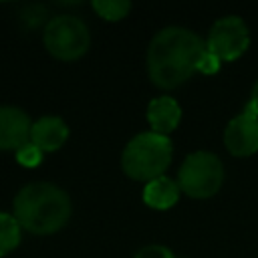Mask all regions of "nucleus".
Segmentation results:
<instances>
[{
  "instance_id": "f257e3e1",
  "label": "nucleus",
  "mask_w": 258,
  "mask_h": 258,
  "mask_svg": "<svg viewBox=\"0 0 258 258\" xmlns=\"http://www.w3.org/2000/svg\"><path fill=\"white\" fill-rule=\"evenodd\" d=\"M206 50V42L191 30L181 26L161 28L147 48V73L155 87L175 89L196 71Z\"/></svg>"
},
{
  "instance_id": "f03ea898",
  "label": "nucleus",
  "mask_w": 258,
  "mask_h": 258,
  "mask_svg": "<svg viewBox=\"0 0 258 258\" xmlns=\"http://www.w3.org/2000/svg\"><path fill=\"white\" fill-rule=\"evenodd\" d=\"M14 218L26 232L46 236L58 232L71 218L73 206L64 189L54 183L34 181L24 185L12 204Z\"/></svg>"
},
{
  "instance_id": "7ed1b4c3",
  "label": "nucleus",
  "mask_w": 258,
  "mask_h": 258,
  "mask_svg": "<svg viewBox=\"0 0 258 258\" xmlns=\"http://www.w3.org/2000/svg\"><path fill=\"white\" fill-rule=\"evenodd\" d=\"M171 141L165 135L145 131L135 135L123 149L121 167L123 171L137 181H151L161 177L171 163Z\"/></svg>"
},
{
  "instance_id": "20e7f679",
  "label": "nucleus",
  "mask_w": 258,
  "mask_h": 258,
  "mask_svg": "<svg viewBox=\"0 0 258 258\" xmlns=\"http://www.w3.org/2000/svg\"><path fill=\"white\" fill-rule=\"evenodd\" d=\"M224 181V165L218 155L210 151H194L189 153L179 171H177V185L189 198L204 200L218 194Z\"/></svg>"
},
{
  "instance_id": "39448f33",
  "label": "nucleus",
  "mask_w": 258,
  "mask_h": 258,
  "mask_svg": "<svg viewBox=\"0 0 258 258\" xmlns=\"http://www.w3.org/2000/svg\"><path fill=\"white\" fill-rule=\"evenodd\" d=\"M46 50L58 60H77L81 58L91 44L89 26L71 14H58L48 20L42 34Z\"/></svg>"
},
{
  "instance_id": "423d86ee",
  "label": "nucleus",
  "mask_w": 258,
  "mask_h": 258,
  "mask_svg": "<svg viewBox=\"0 0 258 258\" xmlns=\"http://www.w3.org/2000/svg\"><path fill=\"white\" fill-rule=\"evenodd\" d=\"M250 46V28L240 16L216 20L208 32L206 48L220 60H236Z\"/></svg>"
},
{
  "instance_id": "0eeeda50",
  "label": "nucleus",
  "mask_w": 258,
  "mask_h": 258,
  "mask_svg": "<svg viewBox=\"0 0 258 258\" xmlns=\"http://www.w3.org/2000/svg\"><path fill=\"white\" fill-rule=\"evenodd\" d=\"M226 149L236 157H248L258 151V117L244 109L234 117L224 131Z\"/></svg>"
},
{
  "instance_id": "6e6552de",
  "label": "nucleus",
  "mask_w": 258,
  "mask_h": 258,
  "mask_svg": "<svg viewBox=\"0 0 258 258\" xmlns=\"http://www.w3.org/2000/svg\"><path fill=\"white\" fill-rule=\"evenodd\" d=\"M30 129L32 123L22 109L0 107V149H20L30 141Z\"/></svg>"
},
{
  "instance_id": "1a4fd4ad",
  "label": "nucleus",
  "mask_w": 258,
  "mask_h": 258,
  "mask_svg": "<svg viewBox=\"0 0 258 258\" xmlns=\"http://www.w3.org/2000/svg\"><path fill=\"white\" fill-rule=\"evenodd\" d=\"M69 137V127L60 117L46 115L32 123L30 129V143H34L42 153L56 151L64 145Z\"/></svg>"
},
{
  "instance_id": "9d476101",
  "label": "nucleus",
  "mask_w": 258,
  "mask_h": 258,
  "mask_svg": "<svg viewBox=\"0 0 258 258\" xmlns=\"http://www.w3.org/2000/svg\"><path fill=\"white\" fill-rule=\"evenodd\" d=\"M147 121L153 133L169 135L181 121V109L171 97H155L147 105Z\"/></svg>"
},
{
  "instance_id": "9b49d317",
  "label": "nucleus",
  "mask_w": 258,
  "mask_h": 258,
  "mask_svg": "<svg viewBox=\"0 0 258 258\" xmlns=\"http://www.w3.org/2000/svg\"><path fill=\"white\" fill-rule=\"evenodd\" d=\"M179 194H181V189H179L177 181H173L167 175H161V177H155L145 183L143 202L153 210H169L171 206L177 204Z\"/></svg>"
},
{
  "instance_id": "f8f14e48",
  "label": "nucleus",
  "mask_w": 258,
  "mask_h": 258,
  "mask_svg": "<svg viewBox=\"0 0 258 258\" xmlns=\"http://www.w3.org/2000/svg\"><path fill=\"white\" fill-rule=\"evenodd\" d=\"M20 224L14 214L0 212V258L12 252L20 242Z\"/></svg>"
},
{
  "instance_id": "ddd939ff",
  "label": "nucleus",
  "mask_w": 258,
  "mask_h": 258,
  "mask_svg": "<svg viewBox=\"0 0 258 258\" xmlns=\"http://www.w3.org/2000/svg\"><path fill=\"white\" fill-rule=\"evenodd\" d=\"M91 6L101 18L113 20V22L125 18L131 10V2H127V0H95Z\"/></svg>"
},
{
  "instance_id": "4468645a",
  "label": "nucleus",
  "mask_w": 258,
  "mask_h": 258,
  "mask_svg": "<svg viewBox=\"0 0 258 258\" xmlns=\"http://www.w3.org/2000/svg\"><path fill=\"white\" fill-rule=\"evenodd\" d=\"M42 151L34 145V143H26L22 145L20 149H16V161L22 165V167H38L42 163Z\"/></svg>"
},
{
  "instance_id": "2eb2a0df",
  "label": "nucleus",
  "mask_w": 258,
  "mask_h": 258,
  "mask_svg": "<svg viewBox=\"0 0 258 258\" xmlns=\"http://www.w3.org/2000/svg\"><path fill=\"white\" fill-rule=\"evenodd\" d=\"M220 64H222V60L206 48V50H204V54H202V56H200V60H198V71H200V73H204V75H214V73H218V71H220Z\"/></svg>"
},
{
  "instance_id": "dca6fc26",
  "label": "nucleus",
  "mask_w": 258,
  "mask_h": 258,
  "mask_svg": "<svg viewBox=\"0 0 258 258\" xmlns=\"http://www.w3.org/2000/svg\"><path fill=\"white\" fill-rule=\"evenodd\" d=\"M133 258H175V254L161 244H149V246L141 248Z\"/></svg>"
},
{
  "instance_id": "f3484780",
  "label": "nucleus",
  "mask_w": 258,
  "mask_h": 258,
  "mask_svg": "<svg viewBox=\"0 0 258 258\" xmlns=\"http://www.w3.org/2000/svg\"><path fill=\"white\" fill-rule=\"evenodd\" d=\"M246 109L258 117V83H256L254 89H252V97H250V103L246 105Z\"/></svg>"
}]
</instances>
